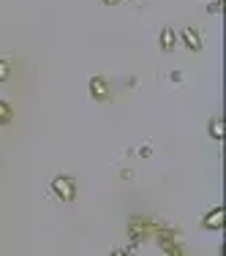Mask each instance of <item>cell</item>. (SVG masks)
I'll return each mask as SVG.
<instances>
[{
    "instance_id": "cell-1",
    "label": "cell",
    "mask_w": 226,
    "mask_h": 256,
    "mask_svg": "<svg viewBox=\"0 0 226 256\" xmlns=\"http://www.w3.org/2000/svg\"><path fill=\"white\" fill-rule=\"evenodd\" d=\"M52 191L58 199H63V202H71V199L76 196V182L71 178H66V174H60V178L52 180Z\"/></svg>"
},
{
    "instance_id": "cell-2",
    "label": "cell",
    "mask_w": 226,
    "mask_h": 256,
    "mask_svg": "<svg viewBox=\"0 0 226 256\" xmlns=\"http://www.w3.org/2000/svg\"><path fill=\"white\" fill-rule=\"evenodd\" d=\"M224 218H226L224 207H212V210L204 216L202 226H204V229H210V232H218V229H224Z\"/></svg>"
},
{
    "instance_id": "cell-3",
    "label": "cell",
    "mask_w": 226,
    "mask_h": 256,
    "mask_svg": "<svg viewBox=\"0 0 226 256\" xmlns=\"http://www.w3.org/2000/svg\"><path fill=\"white\" fill-rule=\"evenodd\" d=\"M180 36H182V41H186V46H188L191 52H199V50H202V36H199L196 28H191V25L182 28Z\"/></svg>"
},
{
    "instance_id": "cell-4",
    "label": "cell",
    "mask_w": 226,
    "mask_h": 256,
    "mask_svg": "<svg viewBox=\"0 0 226 256\" xmlns=\"http://www.w3.org/2000/svg\"><path fill=\"white\" fill-rule=\"evenodd\" d=\"M90 96L98 98V101H106V96H109L106 79H104V76H93V79H90Z\"/></svg>"
},
{
    "instance_id": "cell-5",
    "label": "cell",
    "mask_w": 226,
    "mask_h": 256,
    "mask_svg": "<svg viewBox=\"0 0 226 256\" xmlns=\"http://www.w3.org/2000/svg\"><path fill=\"white\" fill-rule=\"evenodd\" d=\"M174 44H177V33H174L172 28H164L161 30V50L164 52H172Z\"/></svg>"
},
{
    "instance_id": "cell-6",
    "label": "cell",
    "mask_w": 226,
    "mask_h": 256,
    "mask_svg": "<svg viewBox=\"0 0 226 256\" xmlns=\"http://www.w3.org/2000/svg\"><path fill=\"white\" fill-rule=\"evenodd\" d=\"M11 114H14V112H11V104L0 98V126H6V123H8V120H11Z\"/></svg>"
},
{
    "instance_id": "cell-7",
    "label": "cell",
    "mask_w": 226,
    "mask_h": 256,
    "mask_svg": "<svg viewBox=\"0 0 226 256\" xmlns=\"http://www.w3.org/2000/svg\"><path fill=\"white\" fill-rule=\"evenodd\" d=\"M210 136L212 139H224V120H212V123H210Z\"/></svg>"
},
{
    "instance_id": "cell-8",
    "label": "cell",
    "mask_w": 226,
    "mask_h": 256,
    "mask_svg": "<svg viewBox=\"0 0 226 256\" xmlns=\"http://www.w3.org/2000/svg\"><path fill=\"white\" fill-rule=\"evenodd\" d=\"M8 74H11V63L0 58V82H6V79H8Z\"/></svg>"
},
{
    "instance_id": "cell-9",
    "label": "cell",
    "mask_w": 226,
    "mask_h": 256,
    "mask_svg": "<svg viewBox=\"0 0 226 256\" xmlns=\"http://www.w3.org/2000/svg\"><path fill=\"white\" fill-rule=\"evenodd\" d=\"M169 79H174V82H180V79H182V74H180V71H172V74H169Z\"/></svg>"
},
{
    "instance_id": "cell-10",
    "label": "cell",
    "mask_w": 226,
    "mask_h": 256,
    "mask_svg": "<svg viewBox=\"0 0 226 256\" xmlns=\"http://www.w3.org/2000/svg\"><path fill=\"white\" fill-rule=\"evenodd\" d=\"M104 3H106V6H118L120 0H104Z\"/></svg>"
},
{
    "instance_id": "cell-11",
    "label": "cell",
    "mask_w": 226,
    "mask_h": 256,
    "mask_svg": "<svg viewBox=\"0 0 226 256\" xmlns=\"http://www.w3.org/2000/svg\"><path fill=\"white\" fill-rule=\"evenodd\" d=\"M112 256H126V254H123V251H114V254H112Z\"/></svg>"
}]
</instances>
